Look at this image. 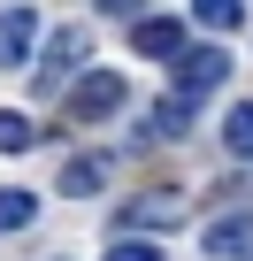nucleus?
Masks as SVG:
<instances>
[{
  "label": "nucleus",
  "mask_w": 253,
  "mask_h": 261,
  "mask_svg": "<svg viewBox=\"0 0 253 261\" xmlns=\"http://www.w3.org/2000/svg\"><path fill=\"white\" fill-rule=\"evenodd\" d=\"M222 146H230L238 162H253V108H230V115H222Z\"/></svg>",
  "instance_id": "obj_11"
},
{
  "label": "nucleus",
  "mask_w": 253,
  "mask_h": 261,
  "mask_svg": "<svg viewBox=\"0 0 253 261\" xmlns=\"http://www.w3.org/2000/svg\"><path fill=\"white\" fill-rule=\"evenodd\" d=\"M31 46H39V16L31 8H8V16H0V69H23Z\"/></svg>",
  "instance_id": "obj_6"
},
{
  "label": "nucleus",
  "mask_w": 253,
  "mask_h": 261,
  "mask_svg": "<svg viewBox=\"0 0 253 261\" xmlns=\"http://www.w3.org/2000/svg\"><path fill=\"white\" fill-rule=\"evenodd\" d=\"M192 23H207V31H230V23H245V0H192Z\"/></svg>",
  "instance_id": "obj_10"
},
{
  "label": "nucleus",
  "mask_w": 253,
  "mask_h": 261,
  "mask_svg": "<svg viewBox=\"0 0 253 261\" xmlns=\"http://www.w3.org/2000/svg\"><path fill=\"white\" fill-rule=\"evenodd\" d=\"M123 215H131V230H138V223H146V230H177V223H184V192H177V185H154V192H138Z\"/></svg>",
  "instance_id": "obj_4"
},
{
  "label": "nucleus",
  "mask_w": 253,
  "mask_h": 261,
  "mask_svg": "<svg viewBox=\"0 0 253 261\" xmlns=\"http://www.w3.org/2000/svg\"><path fill=\"white\" fill-rule=\"evenodd\" d=\"M222 77H230V54H222V46H184V54H177V92H184V100L215 92Z\"/></svg>",
  "instance_id": "obj_3"
},
{
  "label": "nucleus",
  "mask_w": 253,
  "mask_h": 261,
  "mask_svg": "<svg viewBox=\"0 0 253 261\" xmlns=\"http://www.w3.org/2000/svg\"><path fill=\"white\" fill-rule=\"evenodd\" d=\"M92 8H107V16H138V0H92Z\"/></svg>",
  "instance_id": "obj_15"
},
{
  "label": "nucleus",
  "mask_w": 253,
  "mask_h": 261,
  "mask_svg": "<svg viewBox=\"0 0 253 261\" xmlns=\"http://www.w3.org/2000/svg\"><path fill=\"white\" fill-rule=\"evenodd\" d=\"M200 246H207L215 261H238V253H253V207H245V215H222V223H207V230H200Z\"/></svg>",
  "instance_id": "obj_8"
},
{
  "label": "nucleus",
  "mask_w": 253,
  "mask_h": 261,
  "mask_svg": "<svg viewBox=\"0 0 253 261\" xmlns=\"http://www.w3.org/2000/svg\"><path fill=\"white\" fill-rule=\"evenodd\" d=\"M184 130H192V100L169 92V100H154V108L138 115V146H146V139H184Z\"/></svg>",
  "instance_id": "obj_7"
},
{
  "label": "nucleus",
  "mask_w": 253,
  "mask_h": 261,
  "mask_svg": "<svg viewBox=\"0 0 253 261\" xmlns=\"http://www.w3.org/2000/svg\"><path fill=\"white\" fill-rule=\"evenodd\" d=\"M62 100H69V123H107V115L123 108V77H115V69H85Z\"/></svg>",
  "instance_id": "obj_1"
},
{
  "label": "nucleus",
  "mask_w": 253,
  "mask_h": 261,
  "mask_svg": "<svg viewBox=\"0 0 253 261\" xmlns=\"http://www.w3.org/2000/svg\"><path fill=\"white\" fill-rule=\"evenodd\" d=\"M85 62V23H62L54 39H46V54H39V85L46 92H69V69Z\"/></svg>",
  "instance_id": "obj_2"
},
{
  "label": "nucleus",
  "mask_w": 253,
  "mask_h": 261,
  "mask_svg": "<svg viewBox=\"0 0 253 261\" xmlns=\"http://www.w3.org/2000/svg\"><path fill=\"white\" fill-rule=\"evenodd\" d=\"M31 215H39V200H31L23 185H8V192H0V230H23Z\"/></svg>",
  "instance_id": "obj_12"
},
{
  "label": "nucleus",
  "mask_w": 253,
  "mask_h": 261,
  "mask_svg": "<svg viewBox=\"0 0 253 261\" xmlns=\"http://www.w3.org/2000/svg\"><path fill=\"white\" fill-rule=\"evenodd\" d=\"M100 185H107V162H100V154H69V162H62V192H69V200H92Z\"/></svg>",
  "instance_id": "obj_9"
},
{
  "label": "nucleus",
  "mask_w": 253,
  "mask_h": 261,
  "mask_svg": "<svg viewBox=\"0 0 253 261\" xmlns=\"http://www.w3.org/2000/svg\"><path fill=\"white\" fill-rule=\"evenodd\" d=\"M131 46L154 54V62H177V54H184V23H177V16H138V23H131Z\"/></svg>",
  "instance_id": "obj_5"
},
{
  "label": "nucleus",
  "mask_w": 253,
  "mask_h": 261,
  "mask_svg": "<svg viewBox=\"0 0 253 261\" xmlns=\"http://www.w3.org/2000/svg\"><path fill=\"white\" fill-rule=\"evenodd\" d=\"M39 139V130H31V115H16V108H0V154H23Z\"/></svg>",
  "instance_id": "obj_13"
},
{
  "label": "nucleus",
  "mask_w": 253,
  "mask_h": 261,
  "mask_svg": "<svg viewBox=\"0 0 253 261\" xmlns=\"http://www.w3.org/2000/svg\"><path fill=\"white\" fill-rule=\"evenodd\" d=\"M107 261H161V246H154V238H115Z\"/></svg>",
  "instance_id": "obj_14"
}]
</instances>
